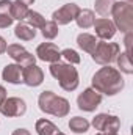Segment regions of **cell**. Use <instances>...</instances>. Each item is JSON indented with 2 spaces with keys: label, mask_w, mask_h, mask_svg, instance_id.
I'll return each mask as SVG.
<instances>
[{
  "label": "cell",
  "mask_w": 133,
  "mask_h": 135,
  "mask_svg": "<svg viewBox=\"0 0 133 135\" xmlns=\"http://www.w3.org/2000/svg\"><path fill=\"white\" fill-rule=\"evenodd\" d=\"M93 88L99 91L100 94H106V96L117 94L124 88V79L121 71L111 68L110 65L100 68L93 75Z\"/></svg>",
  "instance_id": "6da1fadb"
},
{
  "label": "cell",
  "mask_w": 133,
  "mask_h": 135,
  "mask_svg": "<svg viewBox=\"0 0 133 135\" xmlns=\"http://www.w3.org/2000/svg\"><path fill=\"white\" fill-rule=\"evenodd\" d=\"M38 105H39L41 112H44L47 115H53L57 118L67 116L69 110H70L69 101L64 99V98H61V96H57L53 91H42L39 94Z\"/></svg>",
  "instance_id": "7a4b0ae2"
},
{
  "label": "cell",
  "mask_w": 133,
  "mask_h": 135,
  "mask_svg": "<svg viewBox=\"0 0 133 135\" xmlns=\"http://www.w3.org/2000/svg\"><path fill=\"white\" fill-rule=\"evenodd\" d=\"M50 74L58 80L60 86L64 91H74V90H77V86L80 83L77 69L72 65H67V63H61V61L52 63L50 65Z\"/></svg>",
  "instance_id": "3957f363"
},
{
  "label": "cell",
  "mask_w": 133,
  "mask_h": 135,
  "mask_svg": "<svg viewBox=\"0 0 133 135\" xmlns=\"http://www.w3.org/2000/svg\"><path fill=\"white\" fill-rule=\"evenodd\" d=\"M111 14L116 30H121L122 33H130L133 30V5L130 2L127 0L114 2Z\"/></svg>",
  "instance_id": "277c9868"
},
{
  "label": "cell",
  "mask_w": 133,
  "mask_h": 135,
  "mask_svg": "<svg viewBox=\"0 0 133 135\" xmlns=\"http://www.w3.org/2000/svg\"><path fill=\"white\" fill-rule=\"evenodd\" d=\"M121 47L117 42H106V41H99L97 47L93 54V60L102 66H108L113 61H116V57L119 55Z\"/></svg>",
  "instance_id": "5b68a950"
},
{
  "label": "cell",
  "mask_w": 133,
  "mask_h": 135,
  "mask_svg": "<svg viewBox=\"0 0 133 135\" xmlns=\"http://www.w3.org/2000/svg\"><path fill=\"white\" fill-rule=\"evenodd\" d=\"M102 102V94L94 88H86L80 96L77 98V105L83 112H94Z\"/></svg>",
  "instance_id": "8992f818"
},
{
  "label": "cell",
  "mask_w": 133,
  "mask_h": 135,
  "mask_svg": "<svg viewBox=\"0 0 133 135\" xmlns=\"http://www.w3.org/2000/svg\"><path fill=\"white\" fill-rule=\"evenodd\" d=\"M27 112V104L21 98H6L3 104L0 105V113L8 118H17L25 115Z\"/></svg>",
  "instance_id": "52a82bcc"
},
{
  "label": "cell",
  "mask_w": 133,
  "mask_h": 135,
  "mask_svg": "<svg viewBox=\"0 0 133 135\" xmlns=\"http://www.w3.org/2000/svg\"><path fill=\"white\" fill-rule=\"evenodd\" d=\"M6 52H8V55L21 68H27V66H30V65H34V61H36V57L32 55L21 44H11V46H8L6 47Z\"/></svg>",
  "instance_id": "ba28073f"
},
{
  "label": "cell",
  "mask_w": 133,
  "mask_h": 135,
  "mask_svg": "<svg viewBox=\"0 0 133 135\" xmlns=\"http://www.w3.org/2000/svg\"><path fill=\"white\" fill-rule=\"evenodd\" d=\"M78 11H80V6L77 3H66L52 14V21L57 25H67L69 22L75 21Z\"/></svg>",
  "instance_id": "9c48e42d"
},
{
  "label": "cell",
  "mask_w": 133,
  "mask_h": 135,
  "mask_svg": "<svg viewBox=\"0 0 133 135\" xmlns=\"http://www.w3.org/2000/svg\"><path fill=\"white\" fill-rule=\"evenodd\" d=\"M93 126L99 132H117L121 127V119L114 115L100 113L93 119Z\"/></svg>",
  "instance_id": "30bf717a"
},
{
  "label": "cell",
  "mask_w": 133,
  "mask_h": 135,
  "mask_svg": "<svg viewBox=\"0 0 133 135\" xmlns=\"http://www.w3.org/2000/svg\"><path fill=\"white\" fill-rule=\"evenodd\" d=\"M36 55H38V58L41 61H47V63H57L61 58V52L53 42L39 44L38 49H36Z\"/></svg>",
  "instance_id": "8fae6325"
},
{
  "label": "cell",
  "mask_w": 133,
  "mask_h": 135,
  "mask_svg": "<svg viewBox=\"0 0 133 135\" xmlns=\"http://www.w3.org/2000/svg\"><path fill=\"white\" fill-rule=\"evenodd\" d=\"M44 82V72L36 65H30L27 68H22V83L27 86H39Z\"/></svg>",
  "instance_id": "7c38bea8"
},
{
  "label": "cell",
  "mask_w": 133,
  "mask_h": 135,
  "mask_svg": "<svg viewBox=\"0 0 133 135\" xmlns=\"http://www.w3.org/2000/svg\"><path fill=\"white\" fill-rule=\"evenodd\" d=\"M94 30H96V35L99 36L102 41H106V39H111L114 35H116V27L113 24V21L106 19V17H100V19H96L94 24H93Z\"/></svg>",
  "instance_id": "4fadbf2b"
},
{
  "label": "cell",
  "mask_w": 133,
  "mask_h": 135,
  "mask_svg": "<svg viewBox=\"0 0 133 135\" xmlns=\"http://www.w3.org/2000/svg\"><path fill=\"white\" fill-rule=\"evenodd\" d=\"M2 77L8 83L19 85V83H22V68L19 66L17 63L6 65L3 68V71H2Z\"/></svg>",
  "instance_id": "5bb4252c"
},
{
  "label": "cell",
  "mask_w": 133,
  "mask_h": 135,
  "mask_svg": "<svg viewBox=\"0 0 133 135\" xmlns=\"http://www.w3.org/2000/svg\"><path fill=\"white\" fill-rule=\"evenodd\" d=\"M97 42H99V39H97L94 35L80 33L77 36V44H78V47H80L81 50L91 54V55L94 54V50H96V47H97Z\"/></svg>",
  "instance_id": "9a60e30c"
},
{
  "label": "cell",
  "mask_w": 133,
  "mask_h": 135,
  "mask_svg": "<svg viewBox=\"0 0 133 135\" xmlns=\"http://www.w3.org/2000/svg\"><path fill=\"white\" fill-rule=\"evenodd\" d=\"M34 129H36L38 135H58V132H60V129L52 121H49L45 118L38 119L34 124Z\"/></svg>",
  "instance_id": "2e32d148"
},
{
  "label": "cell",
  "mask_w": 133,
  "mask_h": 135,
  "mask_svg": "<svg viewBox=\"0 0 133 135\" xmlns=\"http://www.w3.org/2000/svg\"><path fill=\"white\" fill-rule=\"evenodd\" d=\"M14 35L21 41H32L36 36V30L33 27H30L28 24H25V22H19L16 25V28H14Z\"/></svg>",
  "instance_id": "e0dca14e"
},
{
  "label": "cell",
  "mask_w": 133,
  "mask_h": 135,
  "mask_svg": "<svg viewBox=\"0 0 133 135\" xmlns=\"http://www.w3.org/2000/svg\"><path fill=\"white\" fill-rule=\"evenodd\" d=\"M94 21H96V16H94V13L91 9H80L78 14H77V17H75V22H77V25L80 28H89V27H93Z\"/></svg>",
  "instance_id": "ac0fdd59"
},
{
  "label": "cell",
  "mask_w": 133,
  "mask_h": 135,
  "mask_svg": "<svg viewBox=\"0 0 133 135\" xmlns=\"http://www.w3.org/2000/svg\"><path fill=\"white\" fill-rule=\"evenodd\" d=\"M89 126H91L89 121L85 119V118H81V116H74L69 121V129L74 134H86L88 129H89Z\"/></svg>",
  "instance_id": "d6986e66"
},
{
  "label": "cell",
  "mask_w": 133,
  "mask_h": 135,
  "mask_svg": "<svg viewBox=\"0 0 133 135\" xmlns=\"http://www.w3.org/2000/svg\"><path fill=\"white\" fill-rule=\"evenodd\" d=\"M24 21H25V24H28L30 27H33L34 30H36V28H41V27L45 24V17H44L41 13H38V11H32V9H28L27 17H25Z\"/></svg>",
  "instance_id": "ffe728a7"
},
{
  "label": "cell",
  "mask_w": 133,
  "mask_h": 135,
  "mask_svg": "<svg viewBox=\"0 0 133 135\" xmlns=\"http://www.w3.org/2000/svg\"><path fill=\"white\" fill-rule=\"evenodd\" d=\"M116 63H117V66H119V69L122 72L133 74V65H132V61H130V55H127L125 52L124 54H119L116 57Z\"/></svg>",
  "instance_id": "44dd1931"
},
{
  "label": "cell",
  "mask_w": 133,
  "mask_h": 135,
  "mask_svg": "<svg viewBox=\"0 0 133 135\" xmlns=\"http://www.w3.org/2000/svg\"><path fill=\"white\" fill-rule=\"evenodd\" d=\"M58 25L53 22V21H45V24L41 27V33L45 39H53L58 36Z\"/></svg>",
  "instance_id": "7402d4cb"
},
{
  "label": "cell",
  "mask_w": 133,
  "mask_h": 135,
  "mask_svg": "<svg viewBox=\"0 0 133 135\" xmlns=\"http://www.w3.org/2000/svg\"><path fill=\"white\" fill-rule=\"evenodd\" d=\"M28 9H30V8H27V6H24V5H21V3H17V2H13V5H11V17L22 22V21L27 17Z\"/></svg>",
  "instance_id": "603a6c76"
},
{
  "label": "cell",
  "mask_w": 133,
  "mask_h": 135,
  "mask_svg": "<svg viewBox=\"0 0 133 135\" xmlns=\"http://www.w3.org/2000/svg\"><path fill=\"white\" fill-rule=\"evenodd\" d=\"M113 3H114V0H96L94 6H96V11L99 13L100 16L106 17V16H110V14H111Z\"/></svg>",
  "instance_id": "cb8c5ba5"
},
{
  "label": "cell",
  "mask_w": 133,
  "mask_h": 135,
  "mask_svg": "<svg viewBox=\"0 0 133 135\" xmlns=\"http://www.w3.org/2000/svg\"><path fill=\"white\" fill-rule=\"evenodd\" d=\"M61 57L66 58L67 61H69V65H78V63L81 61L80 55H78L75 50H72V49H64V50L61 52Z\"/></svg>",
  "instance_id": "d4e9b609"
},
{
  "label": "cell",
  "mask_w": 133,
  "mask_h": 135,
  "mask_svg": "<svg viewBox=\"0 0 133 135\" xmlns=\"http://www.w3.org/2000/svg\"><path fill=\"white\" fill-rule=\"evenodd\" d=\"M11 5L9 0H0V14H11Z\"/></svg>",
  "instance_id": "484cf974"
},
{
  "label": "cell",
  "mask_w": 133,
  "mask_h": 135,
  "mask_svg": "<svg viewBox=\"0 0 133 135\" xmlns=\"http://www.w3.org/2000/svg\"><path fill=\"white\" fill-rule=\"evenodd\" d=\"M13 17H11V14H0V28H6V27H9L11 24H13Z\"/></svg>",
  "instance_id": "4316f807"
},
{
  "label": "cell",
  "mask_w": 133,
  "mask_h": 135,
  "mask_svg": "<svg viewBox=\"0 0 133 135\" xmlns=\"http://www.w3.org/2000/svg\"><path fill=\"white\" fill-rule=\"evenodd\" d=\"M132 38H133L132 32H130V33H125V39H124V42H125V47H127V50H125L127 55L132 54Z\"/></svg>",
  "instance_id": "83f0119b"
},
{
  "label": "cell",
  "mask_w": 133,
  "mask_h": 135,
  "mask_svg": "<svg viewBox=\"0 0 133 135\" xmlns=\"http://www.w3.org/2000/svg\"><path fill=\"white\" fill-rule=\"evenodd\" d=\"M6 47H8V44H6V39L0 36V55L6 52Z\"/></svg>",
  "instance_id": "f1b7e54d"
},
{
  "label": "cell",
  "mask_w": 133,
  "mask_h": 135,
  "mask_svg": "<svg viewBox=\"0 0 133 135\" xmlns=\"http://www.w3.org/2000/svg\"><path fill=\"white\" fill-rule=\"evenodd\" d=\"M11 135H32V134H30L27 129H16Z\"/></svg>",
  "instance_id": "f546056e"
},
{
  "label": "cell",
  "mask_w": 133,
  "mask_h": 135,
  "mask_svg": "<svg viewBox=\"0 0 133 135\" xmlns=\"http://www.w3.org/2000/svg\"><path fill=\"white\" fill-rule=\"evenodd\" d=\"M5 99H6V90L0 85V105L3 104V101H5Z\"/></svg>",
  "instance_id": "4dcf8cb0"
},
{
  "label": "cell",
  "mask_w": 133,
  "mask_h": 135,
  "mask_svg": "<svg viewBox=\"0 0 133 135\" xmlns=\"http://www.w3.org/2000/svg\"><path fill=\"white\" fill-rule=\"evenodd\" d=\"M17 3H21V5H24V6H27V8H30V5H33L34 0H16Z\"/></svg>",
  "instance_id": "1f68e13d"
},
{
  "label": "cell",
  "mask_w": 133,
  "mask_h": 135,
  "mask_svg": "<svg viewBox=\"0 0 133 135\" xmlns=\"http://www.w3.org/2000/svg\"><path fill=\"white\" fill-rule=\"evenodd\" d=\"M96 135H117V132H99Z\"/></svg>",
  "instance_id": "d6a6232c"
},
{
  "label": "cell",
  "mask_w": 133,
  "mask_h": 135,
  "mask_svg": "<svg viewBox=\"0 0 133 135\" xmlns=\"http://www.w3.org/2000/svg\"><path fill=\"white\" fill-rule=\"evenodd\" d=\"M58 135H66V134H63V132H58Z\"/></svg>",
  "instance_id": "836d02e7"
},
{
  "label": "cell",
  "mask_w": 133,
  "mask_h": 135,
  "mask_svg": "<svg viewBox=\"0 0 133 135\" xmlns=\"http://www.w3.org/2000/svg\"><path fill=\"white\" fill-rule=\"evenodd\" d=\"M127 2H130V3H132V2H133V0H127Z\"/></svg>",
  "instance_id": "e575fe53"
}]
</instances>
